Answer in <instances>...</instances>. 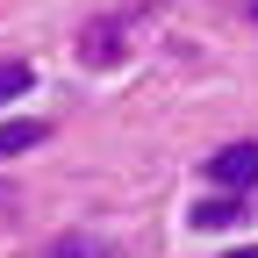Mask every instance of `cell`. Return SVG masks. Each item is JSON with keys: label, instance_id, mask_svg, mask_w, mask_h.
<instances>
[{"label": "cell", "instance_id": "cell-3", "mask_svg": "<svg viewBox=\"0 0 258 258\" xmlns=\"http://www.w3.org/2000/svg\"><path fill=\"white\" fill-rule=\"evenodd\" d=\"M29 79H36V72H29L22 57H8V64H0V101H15V93H29Z\"/></svg>", "mask_w": 258, "mask_h": 258}, {"label": "cell", "instance_id": "cell-1", "mask_svg": "<svg viewBox=\"0 0 258 258\" xmlns=\"http://www.w3.org/2000/svg\"><path fill=\"white\" fill-rule=\"evenodd\" d=\"M208 179H215L222 194H244V186L258 179V144H222V151L208 158Z\"/></svg>", "mask_w": 258, "mask_h": 258}, {"label": "cell", "instance_id": "cell-2", "mask_svg": "<svg viewBox=\"0 0 258 258\" xmlns=\"http://www.w3.org/2000/svg\"><path fill=\"white\" fill-rule=\"evenodd\" d=\"M29 144H43V122H36V115L0 122V158H15V151H29Z\"/></svg>", "mask_w": 258, "mask_h": 258}, {"label": "cell", "instance_id": "cell-4", "mask_svg": "<svg viewBox=\"0 0 258 258\" xmlns=\"http://www.w3.org/2000/svg\"><path fill=\"white\" fill-rule=\"evenodd\" d=\"M230 258H258V244H237V251H230Z\"/></svg>", "mask_w": 258, "mask_h": 258}]
</instances>
